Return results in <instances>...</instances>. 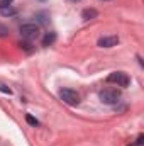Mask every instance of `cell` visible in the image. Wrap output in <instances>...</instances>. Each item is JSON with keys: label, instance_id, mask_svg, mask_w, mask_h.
Returning <instances> with one entry per match:
<instances>
[{"label": "cell", "instance_id": "obj_1", "mask_svg": "<svg viewBox=\"0 0 144 146\" xmlns=\"http://www.w3.org/2000/svg\"><path fill=\"white\" fill-rule=\"evenodd\" d=\"M98 97H100L102 104L114 106V104H117V102H119V99H120V92H119V90H115V88H104V90L98 94Z\"/></svg>", "mask_w": 144, "mask_h": 146}, {"label": "cell", "instance_id": "obj_2", "mask_svg": "<svg viewBox=\"0 0 144 146\" xmlns=\"http://www.w3.org/2000/svg\"><path fill=\"white\" fill-rule=\"evenodd\" d=\"M59 97L65 104L68 106H78L80 104V95L76 90H71V88H61L59 90Z\"/></svg>", "mask_w": 144, "mask_h": 146}, {"label": "cell", "instance_id": "obj_3", "mask_svg": "<svg viewBox=\"0 0 144 146\" xmlns=\"http://www.w3.org/2000/svg\"><path fill=\"white\" fill-rule=\"evenodd\" d=\"M20 36L24 37V39H27V41H32V39H36L39 36V26L37 24H22L20 26Z\"/></svg>", "mask_w": 144, "mask_h": 146}, {"label": "cell", "instance_id": "obj_4", "mask_svg": "<svg viewBox=\"0 0 144 146\" xmlns=\"http://www.w3.org/2000/svg\"><path fill=\"white\" fill-rule=\"evenodd\" d=\"M107 82H108V83H117L119 87H127V85L131 83V80H129L127 73H124V72L110 73V75L107 76Z\"/></svg>", "mask_w": 144, "mask_h": 146}, {"label": "cell", "instance_id": "obj_5", "mask_svg": "<svg viewBox=\"0 0 144 146\" xmlns=\"http://www.w3.org/2000/svg\"><path fill=\"white\" fill-rule=\"evenodd\" d=\"M100 48H114L119 44V37L117 36H105V37H100L98 42H97Z\"/></svg>", "mask_w": 144, "mask_h": 146}, {"label": "cell", "instance_id": "obj_6", "mask_svg": "<svg viewBox=\"0 0 144 146\" xmlns=\"http://www.w3.org/2000/svg\"><path fill=\"white\" fill-rule=\"evenodd\" d=\"M98 15V12L95 10V9H85L83 12H81V17L85 19V21H90V19H95Z\"/></svg>", "mask_w": 144, "mask_h": 146}, {"label": "cell", "instance_id": "obj_7", "mask_svg": "<svg viewBox=\"0 0 144 146\" xmlns=\"http://www.w3.org/2000/svg\"><path fill=\"white\" fill-rule=\"evenodd\" d=\"M56 41V33H46V36L42 37V46H51Z\"/></svg>", "mask_w": 144, "mask_h": 146}, {"label": "cell", "instance_id": "obj_8", "mask_svg": "<svg viewBox=\"0 0 144 146\" xmlns=\"http://www.w3.org/2000/svg\"><path fill=\"white\" fill-rule=\"evenodd\" d=\"M26 121H27L31 126H39V121H37V119H34L31 114H27V115H26Z\"/></svg>", "mask_w": 144, "mask_h": 146}, {"label": "cell", "instance_id": "obj_9", "mask_svg": "<svg viewBox=\"0 0 144 146\" xmlns=\"http://www.w3.org/2000/svg\"><path fill=\"white\" fill-rule=\"evenodd\" d=\"M0 12H2V15H14V14H15V10H14V9H7V7L0 9Z\"/></svg>", "mask_w": 144, "mask_h": 146}, {"label": "cell", "instance_id": "obj_10", "mask_svg": "<svg viewBox=\"0 0 144 146\" xmlns=\"http://www.w3.org/2000/svg\"><path fill=\"white\" fill-rule=\"evenodd\" d=\"M7 34H9V27L0 24V36H7Z\"/></svg>", "mask_w": 144, "mask_h": 146}, {"label": "cell", "instance_id": "obj_11", "mask_svg": "<svg viewBox=\"0 0 144 146\" xmlns=\"http://www.w3.org/2000/svg\"><path fill=\"white\" fill-rule=\"evenodd\" d=\"M12 2H14V0H0V9H3V7H9Z\"/></svg>", "mask_w": 144, "mask_h": 146}, {"label": "cell", "instance_id": "obj_12", "mask_svg": "<svg viewBox=\"0 0 144 146\" xmlns=\"http://www.w3.org/2000/svg\"><path fill=\"white\" fill-rule=\"evenodd\" d=\"M0 92H3V94H9V95L12 94V90H10V88H7L5 85H0Z\"/></svg>", "mask_w": 144, "mask_h": 146}, {"label": "cell", "instance_id": "obj_13", "mask_svg": "<svg viewBox=\"0 0 144 146\" xmlns=\"http://www.w3.org/2000/svg\"><path fill=\"white\" fill-rule=\"evenodd\" d=\"M143 143H144V136H143V134H139V136H137V141H136V145L141 146Z\"/></svg>", "mask_w": 144, "mask_h": 146}, {"label": "cell", "instance_id": "obj_14", "mask_svg": "<svg viewBox=\"0 0 144 146\" xmlns=\"http://www.w3.org/2000/svg\"><path fill=\"white\" fill-rule=\"evenodd\" d=\"M71 2H80V0H71Z\"/></svg>", "mask_w": 144, "mask_h": 146}, {"label": "cell", "instance_id": "obj_15", "mask_svg": "<svg viewBox=\"0 0 144 146\" xmlns=\"http://www.w3.org/2000/svg\"><path fill=\"white\" fill-rule=\"evenodd\" d=\"M131 146H137V145H131Z\"/></svg>", "mask_w": 144, "mask_h": 146}, {"label": "cell", "instance_id": "obj_16", "mask_svg": "<svg viewBox=\"0 0 144 146\" xmlns=\"http://www.w3.org/2000/svg\"><path fill=\"white\" fill-rule=\"evenodd\" d=\"M41 2H44V0H41Z\"/></svg>", "mask_w": 144, "mask_h": 146}, {"label": "cell", "instance_id": "obj_17", "mask_svg": "<svg viewBox=\"0 0 144 146\" xmlns=\"http://www.w3.org/2000/svg\"><path fill=\"white\" fill-rule=\"evenodd\" d=\"M104 2H107V0H104Z\"/></svg>", "mask_w": 144, "mask_h": 146}]
</instances>
